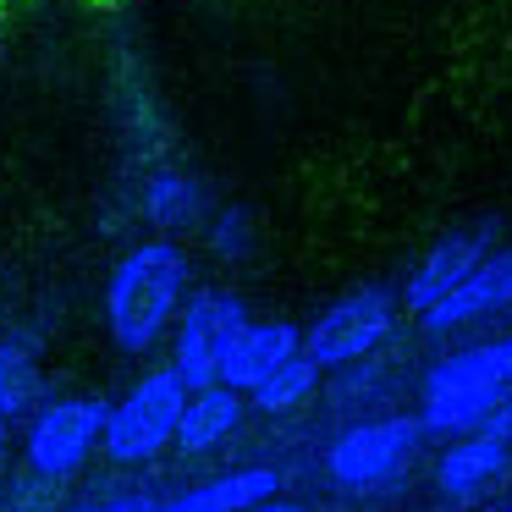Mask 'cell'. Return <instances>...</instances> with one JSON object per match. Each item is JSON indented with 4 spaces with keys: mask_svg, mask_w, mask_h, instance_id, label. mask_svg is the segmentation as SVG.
<instances>
[{
    "mask_svg": "<svg viewBox=\"0 0 512 512\" xmlns=\"http://www.w3.org/2000/svg\"><path fill=\"white\" fill-rule=\"evenodd\" d=\"M188 276V254L171 237L127 248L105 281V325L122 353H149L166 336V325L182 314V298H188Z\"/></svg>",
    "mask_w": 512,
    "mask_h": 512,
    "instance_id": "6da1fadb",
    "label": "cell"
},
{
    "mask_svg": "<svg viewBox=\"0 0 512 512\" xmlns=\"http://www.w3.org/2000/svg\"><path fill=\"white\" fill-rule=\"evenodd\" d=\"M512 397V336L501 342H479L468 353H452L430 369L424 380V413L419 430L435 435H474L479 419Z\"/></svg>",
    "mask_w": 512,
    "mask_h": 512,
    "instance_id": "7a4b0ae2",
    "label": "cell"
},
{
    "mask_svg": "<svg viewBox=\"0 0 512 512\" xmlns=\"http://www.w3.org/2000/svg\"><path fill=\"white\" fill-rule=\"evenodd\" d=\"M182 402H188V386L177 380V369H155L116 408H105L100 446L111 452V463H149V457L166 452L171 435H177Z\"/></svg>",
    "mask_w": 512,
    "mask_h": 512,
    "instance_id": "3957f363",
    "label": "cell"
},
{
    "mask_svg": "<svg viewBox=\"0 0 512 512\" xmlns=\"http://www.w3.org/2000/svg\"><path fill=\"white\" fill-rule=\"evenodd\" d=\"M397 325V303H391L386 287H358L347 298H336L309 331H298V353L309 358L314 369H336L353 364V358L375 353L380 342Z\"/></svg>",
    "mask_w": 512,
    "mask_h": 512,
    "instance_id": "277c9868",
    "label": "cell"
},
{
    "mask_svg": "<svg viewBox=\"0 0 512 512\" xmlns=\"http://www.w3.org/2000/svg\"><path fill=\"white\" fill-rule=\"evenodd\" d=\"M419 419H369V424H353L331 441V479L342 490H375L386 479H397L408 468V457L419 452Z\"/></svg>",
    "mask_w": 512,
    "mask_h": 512,
    "instance_id": "5b68a950",
    "label": "cell"
},
{
    "mask_svg": "<svg viewBox=\"0 0 512 512\" xmlns=\"http://www.w3.org/2000/svg\"><path fill=\"white\" fill-rule=\"evenodd\" d=\"M105 435V402L94 397H61L50 408H39V419L28 424V468L39 479H67L89 463V452Z\"/></svg>",
    "mask_w": 512,
    "mask_h": 512,
    "instance_id": "8992f818",
    "label": "cell"
},
{
    "mask_svg": "<svg viewBox=\"0 0 512 512\" xmlns=\"http://www.w3.org/2000/svg\"><path fill=\"white\" fill-rule=\"evenodd\" d=\"M248 325V309L243 298L232 292H199V298L182 309V325H177V380L188 391H204L221 380V364H226V347L232 336Z\"/></svg>",
    "mask_w": 512,
    "mask_h": 512,
    "instance_id": "52a82bcc",
    "label": "cell"
},
{
    "mask_svg": "<svg viewBox=\"0 0 512 512\" xmlns=\"http://www.w3.org/2000/svg\"><path fill=\"white\" fill-rule=\"evenodd\" d=\"M507 303H512V248H501V254L479 259V265L468 270L441 303H430L419 320H424L430 336H446V331H457V325H468V320H485V314L507 309Z\"/></svg>",
    "mask_w": 512,
    "mask_h": 512,
    "instance_id": "ba28073f",
    "label": "cell"
},
{
    "mask_svg": "<svg viewBox=\"0 0 512 512\" xmlns=\"http://www.w3.org/2000/svg\"><path fill=\"white\" fill-rule=\"evenodd\" d=\"M292 353H298V325H287V320L254 325L248 320L243 331L232 336V347H226V364H221V380H215V386L243 397V391H254L259 380L270 375V369L287 364Z\"/></svg>",
    "mask_w": 512,
    "mask_h": 512,
    "instance_id": "9c48e42d",
    "label": "cell"
},
{
    "mask_svg": "<svg viewBox=\"0 0 512 512\" xmlns=\"http://www.w3.org/2000/svg\"><path fill=\"white\" fill-rule=\"evenodd\" d=\"M485 243H490V226H468V232L441 237V243L424 254V265L408 276V292H402V298H408V309L424 314L430 303H441L446 292H452L457 281H463L468 270L485 259Z\"/></svg>",
    "mask_w": 512,
    "mask_h": 512,
    "instance_id": "30bf717a",
    "label": "cell"
},
{
    "mask_svg": "<svg viewBox=\"0 0 512 512\" xmlns=\"http://www.w3.org/2000/svg\"><path fill=\"white\" fill-rule=\"evenodd\" d=\"M281 490V474L276 468H232V474L210 479V485H193L182 490V496L160 501L155 512H248L259 507V501H270Z\"/></svg>",
    "mask_w": 512,
    "mask_h": 512,
    "instance_id": "8fae6325",
    "label": "cell"
},
{
    "mask_svg": "<svg viewBox=\"0 0 512 512\" xmlns=\"http://www.w3.org/2000/svg\"><path fill=\"white\" fill-rule=\"evenodd\" d=\"M237 424H243V397L226 391V386H204V391H188L171 441H177L188 457H199V452H215Z\"/></svg>",
    "mask_w": 512,
    "mask_h": 512,
    "instance_id": "7c38bea8",
    "label": "cell"
},
{
    "mask_svg": "<svg viewBox=\"0 0 512 512\" xmlns=\"http://www.w3.org/2000/svg\"><path fill=\"white\" fill-rule=\"evenodd\" d=\"M512 463V446L507 441H490V435H463V441H452V452L435 463V485L446 490V496H474V490H485L490 479H501Z\"/></svg>",
    "mask_w": 512,
    "mask_h": 512,
    "instance_id": "4fadbf2b",
    "label": "cell"
},
{
    "mask_svg": "<svg viewBox=\"0 0 512 512\" xmlns=\"http://www.w3.org/2000/svg\"><path fill=\"white\" fill-rule=\"evenodd\" d=\"M144 215L160 232H188L204 215V188L193 177H155L144 193Z\"/></svg>",
    "mask_w": 512,
    "mask_h": 512,
    "instance_id": "5bb4252c",
    "label": "cell"
},
{
    "mask_svg": "<svg viewBox=\"0 0 512 512\" xmlns=\"http://www.w3.org/2000/svg\"><path fill=\"white\" fill-rule=\"evenodd\" d=\"M39 397V364H34V347L23 336L0 342V424L6 419H23Z\"/></svg>",
    "mask_w": 512,
    "mask_h": 512,
    "instance_id": "9a60e30c",
    "label": "cell"
},
{
    "mask_svg": "<svg viewBox=\"0 0 512 512\" xmlns=\"http://www.w3.org/2000/svg\"><path fill=\"white\" fill-rule=\"evenodd\" d=\"M314 386H320V369H314L303 353H292L287 364L270 369V375L259 380L248 397H254V408H265V413H287V408H298V402L309 397Z\"/></svg>",
    "mask_w": 512,
    "mask_h": 512,
    "instance_id": "2e32d148",
    "label": "cell"
},
{
    "mask_svg": "<svg viewBox=\"0 0 512 512\" xmlns=\"http://www.w3.org/2000/svg\"><path fill=\"white\" fill-rule=\"evenodd\" d=\"M243 243H248V215L243 210H226L221 226H215V254L232 259V254H243Z\"/></svg>",
    "mask_w": 512,
    "mask_h": 512,
    "instance_id": "e0dca14e",
    "label": "cell"
},
{
    "mask_svg": "<svg viewBox=\"0 0 512 512\" xmlns=\"http://www.w3.org/2000/svg\"><path fill=\"white\" fill-rule=\"evenodd\" d=\"M474 435H490V441H507L512 446V397H501L496 408L485 413V419H479V430Z\"/></svg>",
    "mask_w": 512,
    "mask_h": 512,
    "instance_id": "ac0fdd59",
    "label": "cell"
},
{
    "mask_svg": "<svg viewBox=\"0 0 512 512\" xmlns=\"http://www.w3.org/2000/svg\"><path fill=\"white\" fill-rule=\"evenodd\" d=\"M160 501L149 496H122V501H100V507H78V512H155Z\"/></svg>",
    "mask_w": 512,
    "mask_h": 512,
    "instance_id": "d6986e66",
    "label": "cell"
},
{
    "mask_svg": "<svg viewBox=\"0 0 512 512\" xmlns=\"http://www.w3.org/2000/svg\"><path fill=\"white\" fill-rule=\"evenodd\" d=\"M248 512H309V507H298V501H281V496H270V501H259V507H248Z\"/></svg>",
    "mask_w": 512,
    "mask_h": 512,
    "instance_id": "ffe728a7",
    "label": "cell"
},
{
    "mask_svg": "<svg viewBox=\"0 0 512 512\" xmlns=\"http://www.w3.org/2000/svg\"><path fill=\"white\" fill-rule=\"evenodd\" d=\"M0 463H6V424H0Z\"/></svg>",
    "mask_w": 512,
    "mask_h": 512,
    "instance_id": "44dd1931",
    "label": "cell"
},
{
    "mask_svg": "<svg viewBox=\"0 0 512 512\" xmlns=\"http://www.w3.org/2000/svg\"><path fill=\"white\" fill-rule=\"evenodd\" d=\"M496 512H501V507H496Z\"/></svg>",
    "mask_w": 512,
    "mask_h": 512,
    "instance_id": "7402d4cb",
    "label": "cell"
}]
</instances>
